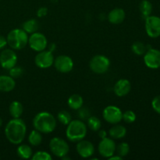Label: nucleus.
Returning a JSON list of instances; mask_svg holds the SVG:
<instances>
[{
  "label": "nucleus",
  "instance_id": "obj_1",
  "mask_svg": "<svg viewBox=\"0 0 160 160\" xmlns=\"http://www.w3.org/2000/svg\"><path fill=\"white\" fill-rule=\"evenodd\" d=\"M27 126L20 118H13L9 120L5 128V134L7 140L13 145H20L25 138Z\"/></svg>",
  "mask_w": 160,
  "mask_h": 160
},
{
  "label": "nucleus",
  "instance_id": "obj_2",
  "mask_svg": "<svg viewBox=\"0 0 160 160\" xmlns=\"http://www.w3.org/2000/svg\"><path fill=\"white\" fill-rule=\"evenodd\" d=\"M33 126L42 134H50L56 129V120L50 112H39L33 120Z\"/></svg>",
  "mask_w": 160,
  "mask_h": 160
},
{
  "label": "nucleus",
  "instance_id": "obj_3",
  "mask_svg": "<svg viewBox=\"0 0 160 160\" xmlns=\"http://www.w3.org/2000/svg\"><path fill=\"white\" fill-rule=\"evenodd\" d=\"M87 131V126L82 120H71L67 125L66 135L70 142H78L85 138Z\"/></svg>",
  "mask_w": 160,
  "mask_h": 160
},
{
  "label": "nucleus",
  "instance_id": "obj_4",
  "mask_svg": "<svg viewBox=\"0 0 160 160\" xmlns=\"http://www.w3.org/2000/svg\"><path fill=\"white\" fill-rule=\"evenodd\" d=\"M28 34L23 29H16L9 31L6 37L7 45L12 49L20 50L24 48L28 43Z\"/></svg>",
  "mask_w": 160,
  "mask_h": 160
},
{
  "label": "nucleus",
  "instance_id": "obj_5",
  "mask_svg": "<svg viewBox=\"0 0 160 160\" xmlns=\"http://www.w3.org/2000/svg\"><path fill=\"white\" fill-rule=\"evenodd\" d=\"M110 66V61L106 56L97 55L92 58L89 67L92 71L98 74H102L108 71Z\"/></svg>",
  "mask_w": 160,
  "mask_h": 160
},
{
  "label": "nucleus",
  "instance_id": "obj_6",
  "mask_svg": "<svg viewBox=\"0 0 160 160\" xmlns=\"http://www.w3.org/2000/svg\"><path fill=\"white\" fill-rule=\"evenodd\" d=\"M49 149L53 155L59 158L67 156L70 151L69 145L65 140L60 138H53L49 142Z\"/></svg>",
  "mask_w": 160,
  "mask_h": 160
},
{
  "label": "nucleus",
  "instance_id": "obj_7",
  "mask_svg": "<svg viewBox=\"0 0 160 160\" xmlns=\"http://www.w3.org/2000/svg\"><path fill=\"white\" fill-rule=\"evenodd\" d=\"M28 45L30 48L34 51L42 52L48 46V41L43 34L39 32H34L28 38Z\"/></svg>",
  "mask_w": 160,
  "mask_h": 160
},
{
  "label": "nucleus",
  "instance_id": "obj_8",
  "mask_svg": "<svg viewBox=\"0 0 160 160\" xmlns=\"http://www.w3.org/2000/svg\"><path fill=\"white\" fill-rule=\"evenodd\" d=\"M102 117L107 123L111 124H117L122 120L123 112L121 109L115 106H109L103 110Z\"/></svg>",
  "mask_w": 160,
  "mask_h": 160
},
{
  "label": "nucleus",
  "instance_id": "obj_9",
  "mask_svg": "<svg viewBox=\"0 0 160 160\" xmlns=\"http://www.w3.org/2000/svg\"><path fill=\"white\" fill-rule=\"evenodd\" d=\"M17 63V56L12 48H6L0 53V65L6 70H10Z\"/></svg>",
  "mask_w": 160,
  "mask_h": 160
},
{
  "label": "nucleus",
  "instance_id": "obj_10",
  "mask_svg": "<svg viewBox=\"0 0 160 160\" xmlns=\"http://www.w3.org/2000/svg\"><path fill=\"white\" fill-rule=\"evenodd\" d=\"M54 56L52 54V52L45 51L43 50L42 52H39L35 56L34 62L37 67L41 69H47L51 67L54 63Z\"/></svg>",
  "mask_w": 160,
  "mask_h": 160
},
{
  "label": "nucleus",
  "instance_id": "obj_11",
  "mask_svg": "<svg viewBox=\"0 0 160 160\" xmlns=\"http://www.w3.org/2000/svg\"><path fill=\"white\" fill-rule=\"evenodd\" d=\"M117 145L113 139L110 138H105L98 144V152L102 157L108 158L115 154Z\"/></svg>",
  "mask_w": 160,
  "mask_h": 160
},
{
  "label": "nucleus",
  "instance_id": "obj_12",
  "mask_svg": "<svg viewBox=\"0 0 160 160\" xmlns=\"http://www.w3.org/2000/svg\"><path fill=\"white\" fill-rule=\"evenodd\" d=\"M145 30L150 38H156L160 36V18L156 16H149L145 18Z\"/></svg>",
  "mask_w": 160,
  "mask_h": 160
},
{
  "label": "nucleus",
  "instance_id": "obj_13",
  "mask_svg": "<svg viewBox=\"0 0 160 160\" xmlns=\"http://www.w3.org/2000/svg\"><path fill=\"white\" fill-rule=\"evenodd\" d=\"M54 66L56 70L60 73H67L71 71L73 68V62L68 56H59L54 60Z\"/></svg>",
  "mask_w": 160,
  "mask_h": 160
},
{
  "label": "nucleus",
  "instance_id": "obj_14",
  "mask_svg": "<svg viewBox=\"0 0 160 160\" xmlns=\"http://www.w3.org/2000/svg\"><path fill=\"white\" fill-rule=\"evenodd\" d=\"M144 62L145 65L151 69H158L160 67V51L150 48L145 53Z\"/></svg>",
  "mask_w": 160,
  "mask_h": 160
},
{
  "label": "nucleus",
  "instance_id": "obj_15",
  "mask_svg": "<svg viewBox=\"0 0 160 160\" xmlns=\"http://www.w3.org/2000/svg\"><path fill=\"white\" fill-rule=\"evenodd\" d=\"M77 152L80 156L82 158L87 159L93 156L95 152V147L93 144L87 140H81L78 142L77 145Z\"/></svg>",
  "mask_w": 160,
  "mask_h": 160
},
{
  "label": "nucleus",
  "instance_id": "obj_16",
  "mask_svg": "<svg viewBox=\"0 0 160 160\" xmlns=\"http://www.w3.org/2000/svg\"><path fill=\"white\" fill-rule=\"evenodd\" d=\"M131 89V84L128 80L120 79L114 85V93L118 97H123L128 95Z\"/></svg>",
  "mask_w": 160,
  "mask_h": 160
},
{
  "label": "nucleus",
  "instance_id": "obj_17",
  "mask_svg": "<svg viewBox=\"0 0 160 160\" xmlns=\"http://www.w3.org/2000/svg\"><path fill=\"white\" fill-rule=\"evenodd\" d=\"M124 10L121 8H116L111 10L108 14V20L112 24H120L125 19Z\"/></svg>",
  "mask_w": 160,
  "mask_h": 160
},
{
  "label": "nucleus",
  "instance_id": "obj_18",
  "mask_svg": "<svg viewBox=\"0 0 160 160\" xmlns=\"http://www.w3.org/2000/svg\"><path fill=\"white\" fill-rule=\"evenodd\" d=\"M16 81L12 77L7 75L0 76V92H9L14 89Z\"/></svg>",
  "mask_w": 160,
  "mask_h": 160
},
{
  "label": "nucleus",
  "instance_id": "obj_19",
  "mask_svg": "<svg viewBox=\"0 0 160 160\" xmlns=\"http://www.w3.org/2000/svg\"><path fill=\"white\" fill-rule=\"evenodd\" d=\"M127 134V129L123 125H120L118 123L114 124L112 128H111L109 131V134L112 139H120L125 137Z\"/></svg>",
  "mask_w": 160,
  "mask_h": 160
},
{
  "label": "nucleus",
  "instance_id": "obj_20",
  "mask_svg": "<svg viewBox=\"0 0 160 160\" xmlns=\"http://www.w3.org/2000/svg\"><path fill=\"white\" fill-rule=\"evenodd\" d=\"M9 111L12 118H20L23 112V106L20 102L13 101L9 105Z\"/></svg>",
  "mask_w": 160,
  "mask_h": 160
},
{
  "label": "nucleus",
  "instance_id": "obj_21",
  "mask_svg": "<svg viewBox=\"0 0 160 160\" xmlns=\"http://www.w3.org/2000/svg\"><path fill=\"white\" fill-rule=\"evenodd\" d=\"M68 106L70 109H74V110H78L80 108L83 106V103H84V100L83 98L80 95L78 94H74V95H70V98H68Z\"/></svg>",
  "mask_w": 160,
  "mask_h": 160
},
{
  "label": "nucleus",
  "instance_id": "obj_22",
  "mask_svg": "<svg viewBox=\"0 0 160 160\" xmlns=\"http://www.w3.org/2000/svg\"><path fill=\"white\" fill-rule=\"evenodd\" d=\"M38 22L35 19H31V20H27V21H25L23 23V26H22V29L25 32L31 34L34 32H37V31L38 30Z\"/></svg>",
  "mask_w": 160,
  "mask_h": 160
},
{
  "label": "nucleus",
  "instance_id": "obj_23",
  "mask_svg": "<svg viewBox=\"0 0 160 160\" xmlns=\"http://www.w3.org/2000/svg\"><path fill=\"white\" fill-rule=\"evenodd\" d=\"M17 156L20 158L23 159H31L33 155L32 149L31 147L28 145H21L17 148Z\"/></svg>",
  "mask_w": 160,
  "mask_h": 160
},
{
  "label": "nucleus",
  "instance_id": "obj_24",
  "mask_svg": "<svg viewBox=\"0 0 160 160\" xmlns=\"http://www.w3.org/2000/svg\"><path fill=\"white\" fill-rule=\"evenodd\" d=\"M28 142L32 146H38L42 142V133L37 130H33L28 136Z\"/></svg>",
  "mask_w": 160,
  "mask_h": 160
},
{
  "label": "nucleus",
  "instance_id": "obj_25",
  "mask_svg": "<svg viewBox=\"0 0 160 160\" xmlns=\"http://www.w3.org/2000/svg\"><path fill=\"white\" fill-rule=\"evenodd\" d=\"M139 9H140L142 16L145 19L149 17L151 14L152 10V5L148 0H142L139 6Z\"/></svg>",
  "mask_w": 160,
  "mask_h": 160
},
{
  "label": "nucleus",
  "instance_id": "obj_26",
  "mask_svg": "<svg viewBox=\"0 0 160 160\" xmlns=\"http://www.w3.org/2000/svg\"><path fill=\"white\" fill-rule=\"evenodd\" d=\"M88 127L93 131H99L102 127L101 120L95 116H90L88 118Z\"/></svg>",
  "mask_w": 160,
  "mask_h": 160
},
{
  "label": "nucleus",
  "instance_id": "obj_27",
  "mask_svg": "<svg viewBox=\"0 0 160 160\" xmlns=\"http://www.w3.org/2000/svg\"><path fill=\"white\" fill-rule=\"evenodd\" d=\"M133 52L138 56L144 55L146 52V45L141 42H135L131 46Z\"/></svg>",
  "mask_w": 160,
  "mask_h": 160
},
{
  "label": "nucleus",
  "instance_id": "obj_28",
  "mask_svg": "<svg viewBox=\"0 0 160 160\" xmlns=\"http://www.w3.org/2000/svg\"><path fill=\"white\" fill-rule=\"evenodd\" d=\"M58 120L62 124L68 125L70 122L72 120V117L69 112L66 110H62L58 113Z\"/></svg>",
  "mask_w": 160,
  "mask_h": 160
},
{
  "label": "nucleus",
  "instance_id": "obj_29",
  "mask_svg": "<svg viewBox=\"0 0 160 160\" xmlns=\"http://www.w3.org/2000/svg\"><path fill=\"white\" fill-rule=\"evenodd\" d=\"M116 152H117V155L121 156L122 158L125 157L128 155L130 152V146L126 142H122L117 145L116 148Z\"/></svg>",
  "mask_w": 160,
  "mask_h": 160
},
{
  "label": "nucleus",
  "instance_id": "obj_30",
  "mask_svg": "<svg viewBox=\"0 0 160 160\" xmlns=\"http://www.w3.org/2000/svg\"><path fill=\"white\" fill-rule=\"evenodd\" d=\"M31 159L33 160H52V157L47 152L38 151L32 155Z\"/></svg>",
  "mask_w": 160,
  "mask_h": 160
},
{
  "label": "nucleus",
  "instance_id": "obj_31",
  "mask_svg": "<svg viewBox=\"0 0 160 160\" xmlns=\"http://www.w3.org/2000/svg\"><path fill=\"white\" fill-rule=\"evenodd\" d=\"M122 120L127 123H132L136 120V114L131 110H127L123 113Z\"/></svg>",
  "mask_w": 160,
  "mask_h": 160
},
{
  "label": "nucleus",
  "instance_id": "obj_32",
  "mask_svg": "<svg viewBox=\"0 0 160 160\" xmlns=\"http://www.w3.org/2000/svg\"><path fill=\"white\" fill-rule=\"evenodd\" d=\"M9 70V76L12 77V78H18L20 76H22L23 73V68L20 67H13L12 68H11Z\"/></svg>",
  "mask_w": 160,
  "mask_h": 160
},
{
  "label": "nucleus",
  "instance_id": "obj_33",
  "mask_svg": "<svg viewBox=\"0 0 160 160\" xmlns=\"http://www.w3.org/2000/svg\"><path fill=\"white\" fill-rule=\"evenodd\" d=\"M78 110V117H80V119L81 120H88L89 117L91 116L90 114V111L88 108L86 107H81Z\"/></svg>",
  "mask_w": 160,
  "mask_h": 160
},
{
  "label": "nucleus",
  "instance_id": "obj_34",
  "mask_svg": "<svg viewBox=\"0 0 160 160\" xmlns=\"http://www.w3.org/2000/svg\"><path fill=\"white\" fill-rule=\"evenodd\" d=\"M152 106L153 109L156 112L160 114V95L153 98L152 102Z\"/></svg>",
  "mask_w": 160,
  "mask_h": 160
},
{
  "label": "nucleus",
  "instance_id": "obj_35",
  "mask_svg": "<svg viewBox=\"0 0 160 160\" xmlns=\"http://www.w3.org/2000/svg\"><path fill=\"white\" fill-rule=\"evenodd\" d=\"M48 14V9L46 7H41L38 9L37 16L38 17H44Z\"/></svg>",
  "mask_w": 160,
  "mask_h": 160
},
{
  "label": "nucleus",
  "instance_id": "obj_36",
  "mask_svg": "<svg viewBox=\"0 0 160 160\" xmlns=\"http://www.w3.org/2000/svg\"><path fill=\"white\" fill-rule=\"evenodd\" d=\"M7 45V40H6V38H5L4 36L0 35V50L4 48Z\"/></svg>",
  "mask_w": 160,
  "mask_h": 160
},
{
  "label": "nucleus",
  "instance_id": "obj_37",
  "mask_svg": "<svg viewBox=\"0 0 160 160\" xmlns=\"http://www.w3.org/2000/svg\"><path fill=\"white\" fill-rule=\"evenodd\" d=\"M98 131V136H99V138L101 139L102 138H105L107 137V132H106V131H104V130H99Z\"/></svg>",
  "mask_w": 160,
  "mask_h": 160
},
{
  "label": "nucleus",
  "instance_id": "obj_38",
  "mask_svg": "<svg viewBox=\"0 0 160 160\" xmlns=\"http://www.w3.org/2000/svg\"><path fill=\"white\" fill-rule=\"evenodd\" d=\"M122 159H123V158H122L121 156H118V155H117V156H114V155H112V156H110V157L109 158V160H121Z\"/></svg>",
  "mask_w": 160,
  "mask_h": 160
},
{
  "label": "nucleus",
  "instance_id": "obj_39",
  "mask_svg": "<svg viewBox=\"0 0 160 160\" xmlns=\"http://www.w3.org/2000/svg\"><path fill=\"white\" fill-rule=\"evenodd\" d=\"M2 123H3V121H2V119L1 117H0V128H1V127H2Z\"/></svg>",
  "mask_w": 160,
  "mask_h": 160
}]
</instances>
